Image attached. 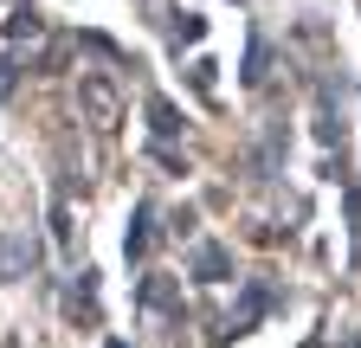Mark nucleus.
Here are the masks:
<instances>
[{
  "instance_id": "nucleus-1",
  "label": "nucleus",
  "mask_w": 361,
  "mask_h": 348,
  "mask_svg": "<svg viewBox=\"0 0 361 348\" xmlns=\"http://www.w3.org/2000/svg\"><path fill=\"white\" fill-rule=\"evenodd\" d=\"M78 104H84V116L97 123V129H116V116H123V97H116V84H110L104 71L78 77Z\"/></svg>"
},
{
  "instance_id": "nucleus-2",
  "label": "nucleus",
  "mask_w": 361,
  "mask_h": 348,
  "mask_svg": "<svg viewBox=\"0 0 361 348\" xmlns=\"http://www.w3.org/2000/svg\"><path fill=\"white\" fill-rule=\"evenodd\" d=\"M26 271H32V239L26 232H0V278L20 284Z\"/></svg>"
},
{
  "instance_id": "nucleus-3",
  "label": "nucleus",
  "mask_w": 361,
  "mask_h": 348,
  "mask_svg": "<svg viewBox=\"0 0 361 348\" xmlns=\"http://www.w3.org/2000/svg\"><path fill=\"white\" fill-rule=\"evenodd\" d=\"M194 278L200 284H226L233 278V258H226L219 245H194Z\"/></svg>"
},
{
  "instance_id": "nucleus-4",
  "label": "nucleus",
  "mask_w": 361,
  "mask_h": 348,
  "mask_svg": "<svg viewBox=\"0 0 361 348\" xmlns=\"http://www.w3.org/2000/svg\"><path fill=\"white\" fill-rule=\"evenodd\" d=\"M7 39H39V13L32 7H13L7 13Z\"/></svg>"
},
{
  "instance_id": "nucleus-5",
  "label": "nucleus",
  "mask_w": 361,
  "mask_h": 348,
  "mask_svg": "<svg viewBox=\"0 0 361 348\" xmlns=\"http://www.w3.org/2000/svg\"><path fill=\"white\" fill-rule=\"evenodd\" d=\"M142 303H149V310H174V284L168 278H149L142 284Z\"/></svg>"
},
{
  "instance_id": "nucleus-6",
  "label": "nucleus",
  "mask_w": 361,
  "mask_h": 348,
  "mask_svg": "<svg viewBox=\"0 0 361 348\" xmlns=\"http://www.w3.org/2000/svg\"><path fill=\"white\" fill-rule=\"evenodd\" d=\"M149 123L161 129V136H174V129H180V116H174V104H161V97H149Z\"/></svg>"
},
{
  "instance_id": "nucleus-7",
  "label": "nucleus",
  "mask_w": 361,
  "mask_h": 348,
  "mask_svg": "<svg viewBox=\"0 0 361 348\" xmlns=\"http://www.w3.org/2000/svg\"><path fill=\"white\" fill-rule=\"evenodd\" d=\"M7 91H13V65L0 58V97H7Z\"/></svg>"
},
{
  "instance_id": "nucleus-8",
  "label": "nucleus",
  "mask_w": 361,
  "mask_h": 348,
  "mask_svg": "<svg viewBox=\"0 0 361 348\" xmlns=\"http://www.w3.org/2000/svg\"><path fill=\"white\" fill-rule=\"evenodd\" d=\"M110 348H123V342H110Z\"/></svg>"
}]
</instances>
